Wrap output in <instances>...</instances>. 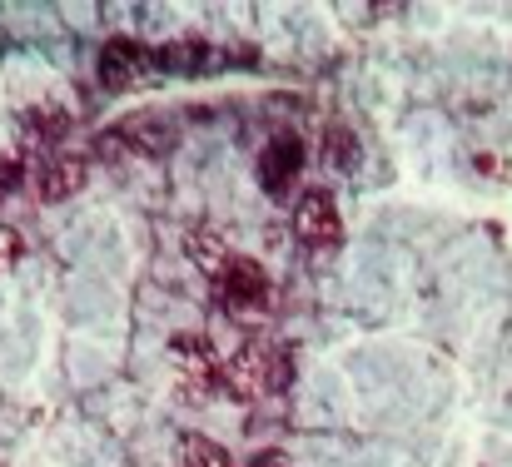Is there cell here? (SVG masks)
Segmentation results:
<instances>
[{
	"label": "cell",
	"instance_id": "10",
	"mask_svg": "<svg viewBox=\"0 0 512 467\" xmlns=\"http://www.w3.org/2000/svg\"><path fill=\"white\" fill-rule=\"evenodd\" d=\"M30 125H35V135L60 140V135L70 130V115H65V110H35V115H30Z\"/></svg>",
	"mask_w": 512,
	"mask_h": 467
},
{
	"label": "cell",
	"instance_id": "2",
	"mask_svg": "<svg viewBox=\"0 0 512 467\" xmlns=\"http://www.w3.org/2000/svg\"><path fill=\"white\" fill-rule=\"evenodd\" d=\"M219 294L229 309H264L269 304V274L254 259H229L219 274Z\"/></svg>",
	"mask_w": 512,
	"mask_h": 467
},
{
	"label": "cell",
	"instance_id": "12",
	"mask_svg": "<svg viewBox=\"0 0 512 467\" xmlns=\"http://www.w3.org/2000/svg\"><path fill=\"white\" fill-rule=\"evenodd\" d=\"M15 254H20V234L0 224V274H5V269L15 264Z\"/></svg>",
	"mask_w": 512,
	"mask_h": 467
},
{
	"label": "cell",
	"instance_id": "4",
	"mask_svg": "<svg viewBox=\"0 0 512 467\" xmlns=\"http://www.w3.org/2000/svg\"><path fill=\"white\" fill-rule=\"evenodd\" d=\"M145 70H150V55H145L140 40H110V45L100 50V85H105V90H125V85H135Z\"/></svg>",
	"mask_w": 512,
	"mask_h": 467
},
{
	"label": "cell",
	"instance_id": "9",
	"mask_svg": "<svg viewBox=\"0 0 512 467\" xmlns=\"http://www.w3.org/2000/svg\"><path fill=\"white\" fill-rule=\"evenodd\" d=\"M179 358H184V368H189L194 378H204V383H209V378L219 373V363H214V353H209V343L199 348V343H189V338H184V343H179Z\"/></svg>",
	"mask_w": 512,
	"mask_h": 467
},
{
	"label": "cell",
	"instance_id": "13",
	"mask_svg": "<svg viewBox=\"0 0 512 467\" xmlns=\"http://www.w3.org/2000/svg\"><path fill=\"white\" fill-rule=\"evenodd\" d=\"M20 179V169H15V159H0V184H15Z\"/></svg>",
	"mask_w": 512,
	"mask_h": 467
},
{
	"label": "cell",
	"instance_id": "5",
	"mask_svg": "<svg viewBox=\"0 0 512 467\" xmlns=\"http://www.w3.org/2000/svg\"><path fill=\"white\" fill-rule=\"evenodd\" d=\"M80 189H85V159L60 155L40 169V199H45V204H65V199L80 194Z\"/></svg>",
	"mask_w": 512,
	"mask_h": 467
},
{
	"label": "cell",
	"instance_id": "7",
	"mask_svg": "<svg viewBox=\"0 0 512 467\" xmlns=\"http://www.w3.org/2000/svg\"><path fill=\"white\" fill-rule=\"evenodd\" d=\"M189 259H194L199 269H219V264H224V239L209 234V229H194V234H189Z\"/></svg>",
	"mask_w": 512,
	"mask_h": 467
},
{
	"label": "cell",
	"instance_id": "1",
	"mask_svg": "<svg viewBox=\"0 0 512 467\" xmlns=\"http://www.w3.org/2000/svg\"><path fill=\"white\" fill-rule=\"evenodd\" d=\"M294 234H299L309 249H339L343 219H339V204H334V194H324V189H309V194L294 204Z\"/></svg>",
	"mask_w": 512,
	"mask_h": 467
},
{
	"label": "cell",
	"instance_id": "3",
	"mask_svg": "<svg viewBox=\"0 0 512 467\" xmlns=\"http://www.w3.org/2000/svg\"><path fill=\"white\" fill-rule=\"evenodd\" d=\"M299 169H304L299 135H279V140H269V150L259 155V184H264L269 194H284V189L299 179Z\"/></svg>",
	"mask_w": 512,
	"mask_h": 467
},
{
	"label": "cell",
	"instance_id": "14",
	"mask_svg": "<svg viewBox=\"0 0 512 467\" xmlns=\"http://www.w3.org/2000/svg\"><path fill=\"white\" fill-rule=\"evenodd\" d=\"M254 467H289V458H284V453H264Z\"/></svg>",
	"mask_w": 512,
	"mask_h": 467
},
{
	"label": "cell",
	"instance_id": "8",
	"mask_svg": "<svg viewBox=\"0 0 512 467\" xmlns=\"http://www.w3.org/2000/svg\"><path fill=\"white\" fill-rule=\"evenodd\" d=\"M179 467H229V458H224V448L209 443V438H184Z\"/></svg>",
	"mask_w": 512,
	"mask_h": 467
},
{
	"label": "cell",
	"instance_id": "6",
	"mask_svg": "<svg viewBox=\"0 0 512 467\" xmlns=\"http://www.w3.org/2000/svg\"><path fill=\"white\" fill-rule=\"evenodd\" d=\"M289 378H294V353H289V348H264V363H259V388L279 393V388H289Z\"/></svg>",
	"mask_w": 512,
	"mask_h": 467
},
{
	"label": "cell",
	"instance_id": "11",
	"mask_svg": "<svg viewBox=\"0 0 512 467\" xmlns=\"http://www.w3.org/2000/svg\"><path fill=\"white\" fill-rule=\"evenodd\" d=\"M329 155L339 159V169H348V159H353V135H348L343 125H334V130H329Z\"/></svg>",
	"mask_w": 512,
	"mask_h": 467
}]
</instances>
